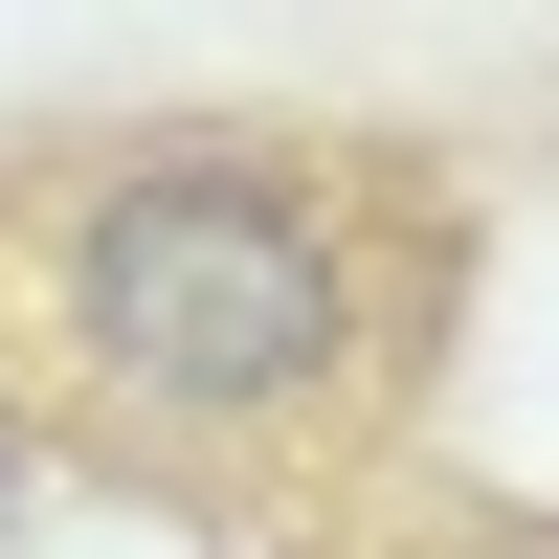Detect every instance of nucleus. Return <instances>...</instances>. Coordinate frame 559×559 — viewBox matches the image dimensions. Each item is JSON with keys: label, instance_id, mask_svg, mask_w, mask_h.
I'll return each mask as SVG.
<instances>
[{"label": "nucleus", "instance_id": "f257e3e1", "mask_svg": "<svg viewBox=\"0 0 559 559\" xmlns=\"http://www.w3.org/2000/svg\"><path fill=\"white\" fill-rule=\"evenodd\" d=\"M448 292L471 202L381 134H68L0 179V426L202 515H336Z\"/></svg>", "mask_w": 559, "mask_h": 559}, {"label": "nucleus", "instance_id": "f03ea898", "mask_svg": "<svg viewBox=\"0 0 559 559\" xmlns=\"http://www.w3.org/2000/svg\"><path fill=\"white\" fill-rule=\"evenodd\" d=\"M381 559H559V537H515V515H471V537H381Z\"/></svg>", "mask_w": 559, "mask_h": 559}, {"label": "nucleus", "instance_id": "7ed1b4c3", "mask_svg": "<svg viewBox=\"0 0 559 559\" xmlns=\"http://www.w3.org/2000/svg\"><path fill=\"white\" fill-rule=\"evenodd\" d=\"M0 492H23V426H0Z\"/></svg>", "mask_w": 559, "mask_h": 559}]
</instances>
